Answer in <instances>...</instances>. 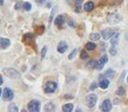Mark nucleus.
Instances as JSON below:
<instances>
[{"instance_id":"nucleus-1","label":"nucleus","mask_w":128,"mask_h":112,"mask_svg":"<svg viewBox=\"0 0 128 112\" xmlns=\"http://www.w3.org/2000/svg\"><path fill=\"white\" fill-rule=\"evenodd\" d=\"M3 73L5 76H7L8 78H11V79H20L21 78V74L18 71H16L15 69H4Z\"/></svg>"},{"instance_id":"nucleus-2","label":"nucleus","mask_w":128,"mask_h":112,"mask_svg":"<svg viewBox=\"0 0 128 112\" xmlns=\"http://www.w3.org/2000/svg\"><path fill=\"white\" fill-rule=\"evenodd\" d=\"M122 19H123V17H122L120 14L115 13V14H110L107 17V22L109 24H118L119 22L122 21Z\"/></svg>"},{"instance_id":"nucleus-3","label":"nucleus","mask_w":128,"mask_h":112,"mask_svg":"<svg viewBox=\"0 0 128 112\" xmlns=\"http://www.w3.org/2000/svg\"><path fill=\"white\" fill-rule=\"evenodd\" d=\"M97 103V96L94 95V93H92V95H89L85 99V104L88 107L90 108H93L95 107V105Z\"/></svg>"},{"instance_id":"nucleus-4","label":"nucleus","mask_w":128,"mask_h":112,"mask_svg":"<svg viewBox=\"0 0 128 112\" xmlns=\"http://www.w3.org/2000/svg\"><path fill=\"white\" fill-rule=\"evenodd\" d=\"M56 82L54 81H49L47 82V84L45 85V91L46 92H48V93H52V92H54V90L56 89Z\"/></svg>"},{"instance_id":"nucleus-5","label":"nucleus","mask_w":128,"mask_h":112,"mask_svg":"<svg viewBox=\"0 0 128 112\" xmlns=\"http://www.w3.org/2000/svg\"><path fill=\"white\" fill-rule=\"evenodd\" d=\"M28 110L32 112H38L40 111V102L38 101H31L28 104Z\"/></svg>"},{"instance_id":"nucleus-6","label":"nucleus","mask_w":128,"mask_h":112,"mask_svg":"<svg viewBox=\"0 0 128 112\" xmlns=\"http://www.w3.org/2000/svg\"><path fill=\"white\" fill-rule=\"evenodd\" d=\"M100 108L102 111L104 112H107V111H110V109H112V103H110L109 100H104V101L102 102Z\"/></svg>"},{"instance_id":"nucleus-7","label":"nucleus","mask_w":128,"mask_h":112,"mask_svg":"<svg viewBox=\"0 0 128 112\" xmlns=\"http://www.w3.org/2000/svg\"><path fill=\"white\" fill-rule=\"evenodd\" d=\"M14 98V92L11 91L10 88H5L4 92H3V99L5 101H10Z\"/></svg>"},{"instance_id":"nucleus-8","label":"nucleus","mask_w":128,"mask_h":112,"mask_svg":"<svg viewBox=\"0 0 128 112\" xmlns=\"http://www.w3.org/2000/svg\"><path fill=\"white\" fill-rule=\"evenodd\" d=\"M114 34H115V31L110 28H106V29H104V30H102V37L104 39H108L109 37H112Z\"/></svg>"},{"instance_id":"nucleus-9","label":"nucleus","mask_w":128,"mask_h":112,"mask_svg":"<svg viewBox=\"0 0 128 112\" xmlns=\"http://www.w3.org/2000/svg\"><path fill=\"white\" fill-rule=\"evenodd\" d=\"M107 60H108V57L106 56V55H104V56H102L100 59L98 60V62H97V66H96V68L98 69V70H102L103 69V67H104V64H105L106 62H107Z\"/></svg>"},{"instance_id":"nucleus-10","label":"nucleus","mask_w":128,"mask_h":112,"mask_svg":"<svg viewBox=\"0 0 128 112\" xmlns=\"http://www.w3.org/2000/svg\"><path fill=\"white\" fill-rule=\"evenodd\" d=\"M68 49V45L66 42H64V40H62V42L59 44V46H57V51H59L60 53H65Z\"/></svg>"},{"instance_id":"nucleus-11","label":"nucleus","mask_w":128,"mask_h":112,"mask_svg":"<svg viewBox=\"0 0 128 112\" xmlns=\"http://www.w3.org/2000/svg\"><path fill=\"white\" fill-rule=\"evenodd\" d=\"M9 45H10L9 39H7V38H0V48L1 49H6Z\"/></svg>"},{"instance_id":"nucleus-12","label":"nucleus","mask_w":128,"mask_h":112,"mask_svg":"<svg viewBox=\"0 0 128 112\" xmlns=\"http://www.w3.org/2000/svg\"><path fill=\"white\" fill-rule=\"evenodd\" d=\"M108 85H109V81H108V79H100V82H99V86H100L102 89H106V88L108 87Z\"/></svg>"},{"instance_id":"nucleus-13","label":"nucleus","mask_w":128,"mask_h":112,"mask_svg":"<svg viewBox=\"0 0 128 112\" xmlns=\"http://www.w3.org/2000/svg\"><path fill=\"white\" fill-rule=\"evenodd\" d=\"M31 39H33V35L31 33H26V34L23 35V42H24L25 44L30 43Z\"/></svg>"},{"instance_id":"nucleus-14","label":"nucleus","mask_w":128,"mask_h":112,"mask_svg":"<svg viewBox=\"0 0 128 112\" xmlns=\"http://www.w3.org/2000/svg\"><path fill=\"white\" fill-rule=\"evenodd\" d=\"M119 37H120V34L117 33V32H115V34L112 37V38H110V43H112V45H117L118 42H119Z\"/></svg>"},{"instance_id":"nucleus-15","label":"nucleus","mask_w":128,"mask_h":112,"mask_svg":"<svg viewBox=\"0 0 128 112\" xmlns=\"http://www.w3.org/2000/svg\"><path fill=\"white\" fill-rule=\"evenodd\" d=\"M64 22H65V18H64L63 15L57 16L55 18V21H54V23H55L56 25H62V24H64Z\"/></svg>"},{"instance_id":"nucleus-16","label":"nucleus","mask_w":128,"mask_h":112,"mask_svg":"<svg viewBox=\"0 0 128 112\" xmlns=\"http://www.w3.org/2000/svg\"><path fill=\"white\" fill-rule=\"evenodd\" d=\"M83 7H84L85 11H91V10H93V8H94V3H93L92 1H89V2H86L84 4Z\"/></svg>"},{"instance_id":"nucleus-17","label":"nucleus","mask_w":128,"mask_h":112,"mask_svg":"<svg viewBox=\"0 0 128 112\" xmlns=\"http://www.w3.org/2000/svg\"><path fill=\"white\" fill-rule=\"evenodd\" d=\"M73 110V105L72 104H66L63 106V111L65 112H71Z\"/></svg>"},{"instance_id":"nucleus-18","label":"nucleus","mask_w":128,"mask_h":112,"mask_svg":"<svg viewBox=\"0 0 128 112\" xmlns=\"http://www.w3.org/2000/svg\"><path fill=\"white\" fill-rule=\"evenodd\" d=\"M95 48H96L95 43H88L85 45V50H88V51H93Z\"/></svg>"},{"instance_id":"nucleus-19","label":"nucleus","mask_w":128,"mask_h":112,"mask_svg":"<svg viewBox=\"0 0 128 112\" xmlns=\"http://www.w3.org/2000/svg\"><path fill=\"white\" fill-rule=\"evenodd\" d=\"M54 109H55V107H54V105L52 104V103L46 104L45 108H44V110H45V111H54Z\"/></svg>"},{"instance_id":"nucleus-20","label":"nucleus","mask_w":128,"mask_h":112,"mask_svg":"<svg viewBox=\"0 0 128 112\" xmlns=\"http://www.w3.org/2000/svg\"><path fill=\"white\" fill-rule=\"evenodd\" d=\"M7 110H8L9 112H17V111H18V108H17L16 104L11 103V104H9V105H8V108H7Z\"/></svg>"},{"instance_id":"nucleus-21","label":"nucleus","mask_w":128,"mask_h":112,"mask_svg":"<svg viewBox=\"0 0 128 112\" xmlns=\"http://www.w3.org/2000/svg\"><path fill=\"white\" fill-rule=\"evenodd\" d=\"M83 0H75V4H76V8H75V11L76 13H79L80 11V7H81V3H82Z\"/></svg>"},{"instance_id":"nucleus-22","label":"nucleus","mask_w":128,"mask_h":112,"mask_svg":"<svg viewBox=\"0 0 128 112\" xmlns=\"http://www.w3.org/2000/svg\"><path fill=\"white\" fill-rule=\"evenodd\" d=\"M90 38L92 40H99V38H100V35H99L98 33H91L90 34Z\"/></svg>"},{"instance_id":"nucleus-23","label":"nucleus","mask_w":128,"mask_h":112,"mask_svg":"<svg viewBox=\"0 0 128 112\" xmlns=\"http://www.w3.org/2000/svg\"><path fill=\"white\" fill-rule=\"evenodd\" d=\"M116 93H117L118 96H124L125 95V89H124L123 87H119L118 90L116 91Z\"/></svg>"},{"instance_id":"nucleus-24","label":"nucleus","mask_w":128,"mask_h":112,"mask_svg":"<svg viewBox=\"0 0 128 112\" xmlns=\"http://www.w3.org/2000/svg\"><path fill=\"white\" fill-rule=\"evenodd\" d=\"M45 30V27L44 26H40V27H36V32L38 34H42Z\"/></svg>"},{"instance_id":"nucleus-25","label":"nucleus","mask_w":128,"mask_h":112,"mask_svg":"<svg viewBox=\"0 0 128 112\" xmlns=\"http://www.w3.org/2000/svg\"><path fill=\"white\" fill-rule=\"evenodd\" d=\"M114 76V71L113 70H108L106 71V73H105V77H109V78H112Z\"/></svg>"},{"instance_id":"nucleus-26","label":"nucleus","mask_w":128,"mask_h":112,"mask_svg":"<svg viewBox=\"0 0 128 112\" xmlns=\"http://www.w3.org/2000/svg\"><path fill=\"white\" fill-rule=\"evenodd\" d=\"M46 52H47V47H44V48L42 49V52H41V58H42V59H44V58H45Z\"/></svg>"},{"instance_id":"nucleus-27","label":"nucleus","mask_w":128,"mask_h":112,"mask_svg":"<svg viewBox=\"0 0 128 112\" xmlns=\"http://www.w3.org/2000/svg\"><path fill=\"white\" fill-rule=\"evenodd\" d=\"M96 66H97V61H95V60H91L88 63V67L89 68H95Z\"/></svg>"},{"instance_id":"nucleus-28","label":"nucleus","mask_w":128,"mask_h":112,"mask_svg":"<svg viewBox=\"0 0 128 112\" xmlns=\"http://www.w3.org/2000/svg\"><path fill=\"white\" fill-rule=\"evenodd\" d=\"M89 56H88V53L85 51H81V54H80V58L81 59H86Z\"/></svg>"},{"instance_id":"nucleus-29","label":"nucleus","mask_w":128,"mask_h":112,"mask_svg":"<svg viewBox=\"0 0 128 112\" xmlns=\"http://www.w3.org/2000/svg\"><path fill=\"white\" fill-rule=\"evenodd\" d=\"M109 52H110V54H112V55H116V54H117V50H116V48L114 47V45H113L112 48L109 49Z\"/></svg>"},{"instance_id":"nucleus-30","label":"nucleus","mask_w":128,"mask_h":112,"mask_svg":"<svg viewBox=\"0 0 128 112\" xmlns=\"http://www.w3.org/2000/svg\"><path fill=\"white\" fill-rule=\"evenodd\" d=\"M24 8H25L26 10H30V9H31V4L28 3V2L24 3Z\"/></svg>"},{"instance_id":"nucleus-31","label":"nucleus","mask_w":128,"mask_h":112,"mask_svg":"<svg viewBox=\"0 0 128 112\" xmlns=\"http://www.w3.org/2000/svg\"><path fill=\"white\" fill-rule=\"evenodd\" d=\"M76 52H77V49H74V51L71 52V54L69 55V59H73V57L75 56V54H76Z\"/></svg>"},{"instance_id":"nucleus-32","label":"nucleus","mask_w":128,"mask_h":112,"mask_svg":"<svg viewBox=\"0 0 128 112\" xmlns=\"http://www.w3.org/2000/svg\"><path fill=\"white\" fill-rule=\"evenodd\" d=\"M97 86H98V84H97V83H93V84L91 85V87H90V89H91V90H94Z\"/></svg>"},{"instance_id":"nucleus-33","label":"nucleus","mask_w":128,"mask_h":112,"mask_svg":"<svg viewBox=\"0 0 128 112\" xmlns=\"http://www.w3.org/2000/svg\"><path fill=\"white\" fill-rule=\"evenodd\" d=\"M36 1H37V3H39V4H42V3H44V2L46 1V0H36Z\"/></svg>"},{"instance_id":"nucleus-34","label":"nucleus","mask_w":128,"mask_h":112,"mask_svg":"<svg viewBox=\"0 0 128 112\" xmlns=\"http://www.w3.org/2000/svg\"><path fill=\"white\" fill-rule=\"evenodd\" d=\"M21 8V3H17L16 4V9H20Z\"/></svg>"},{"instance_id":"nucleus-35","label":"nucleus","mask_w":128,"mask_h":112,"mask_svg":"<svg viewBox=\"0 0 128 112\" xmlns=\"http://www.w3.org/2000/svg\"><path fill=\"white\" fill-rule=\"evenodd\" d=\"M69 25H70V26H73V27L75 26V24H74V22H72V21H70V24H69Z\"/></svg>"},{"instance_id":"nucleus-36","label":"nucleus","mask_w":128,"mask_h":112,"mask_svg":"<svg viewBox=\"0 0 128 112\" xmlns=\"http://www.w3.org/2000/svg\"><path fill=\"white\" fill-rule=\"evenodd\" d=\"M65 98H66L67 100H70V99H71L72 97H71V96H65Z\"/></svg>"},{"instance_id":"nucleus-37","label":"nucleus","mask_w":128,"mask_h":112,"mask_svg":"<svg viewBox=\"0 0 128 112\" xmlns=\"http://www.w3.org/2000/svg\"><path fill=\"white\" fill-rule=\"evenodd\" d=\"M2 83H3V80H2V78H1V77H0V85H1Z\"/></svg>"},{"instance_id":"nucleus-38","label":"nucleus","mask_w":128,"mask_h":112,"mask_svg":"<svg viewBox=\"0 0 128 112\" xmlns=\"http://www.w3.org/2000/svg\"><path fill=\"white\" fill-rule=\"evenodd\" d=\"M3 2H4V0H0V4H3Z\"/></svg>"},{"instance_id":"nucleus-39","label":"nucleus","mask_w":128,"mask_h":112,"mask_svg":"<svg viewBox=\"0 0 128 112\" xmlns=\"http://www.w3.org/2000/svg\"><path fill=\"white\" fill-rule=\"evenodd\" d=\"M2 89H1V88H0V96H1V93H2V91H1Z\"/></svg>"},{"instance_id":"nucleus-40","label":"nucleus","mask_w":128,"mask_h":112,"mask_svg":"<svg viewBox=\"0 0 128 112\" xmlns=\"http://www.w3.org/2000/svg\"><path fill=\"white\" fill-rule=\"evenodd\" d=\"M127 82H128V78H127Z\"/></svg>"}]
</instances>
